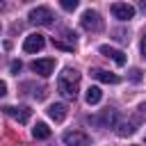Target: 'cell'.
<instances>
[{
  "label": "cell",
  "instance_id": "1",
  "mask_svg": "<svg viewBox=\"0 0 146 146\" xmlns=\"http://www.w3.org/2000/svg\"><path fill=\"white\" fill-rule=\"evenodd\" d=\"M78 87H80V73L75 68H64L57 78V89L64 98L68 100H75L78 96Z\"/></svg>",
  "mask_w": 146,
  "mask_h": 146
},
{
  "label": "cell",
  "instance_id": "2",
  "mask_svg": "<svg viewBox=\"0 0 146 146\" xmlns=\"http://www.w3.org/2000/svg\"><path fill=\"white\" fill-rule=\"evenodd\" d=\"M80 23H82V27H84L87 32H100V30H103V18H100L98 11H94V9H87V11L82 14Z\"/></svg>",
  "mask_w": 146,
  "mask_h": 146
},
{
  "label": "cell",
  "instance_id": "3",
  "mask_svg": "<svg viewBox=\"0 0 146 146\" xmlns=\"http://www.w3.org/2000/svg\"><path fill=\"white\" fill-rule=\"evenodd\" d=\"M62 141H64V146H91L89 135H84V132H80V130H68V132H64V135H62Z\"/></svg>",
  "mask_w": 146,
  "mask_h": 146
},
{
  "label": "cell",
  "instance_id": "4",
  "mask_svg": "<svg viewBox=\"0 0 146 146\" xmlns=\"http://www.w3.org/2000/svg\"><path fill=\"white\" fill-rule=\"evenodd\" d=\"M52 11L48 9V7H34L32 11H30V21L34 23V25H52Z\"/></svg>",
  "mask_w": 146,
  "mask_h": 146
},
{
  "label": "cell",
  "instance_id": "5",
  "mask_svg": "<svg viewBox=\"0 0 146 146\" xmlns=\"http://www.w3.org/2000/svg\"><path fill=\"white\" fill-rule=\"evenodd\" d=\"M43 46H46V39H43V34H39V32L27 34L25 41H23V50H25V52H39V50H43Z\"/></svg>",
  "mask_w": 146,
  "mask_h": 146
},
{
  "label": "cell",
  "instance_id": "6",
  "mask_svg": "<svg viewBox=\"0 0 146 146\" xmlns=\"http://www.w3.org/2000/svg\"><path fill=\"white\" fill-rule=\"evenodd\" d=\"M110 11H112L114 18H119V21H130V18H135V7L128 5V2H114V5L110 7Z\"/></svg>",
  "mask_w": 146,
  "mask_h": 146
},
{
  "label": "cell",
  "instance_id": "7",
  "mask_svg": "<svg viewBox=\"0 0 146 146\" xmlns=\"http://www.w3.org/2000/svg\"><path fill=\"white\" fill-rule=\"evenodd\" d=\"M30 66H32V71H34L36 75L48 78V75L55 71V59H52V57H46V59H34Z\"/></svg>",
  "mask_w": 146,
  "mask_h": 146
},
{
  "label": "cell",
  "instance_id": "8",
  "mask_svg": "<svg viewBox=\"0 0 146 146\" xmlns=\"http://www.w3.org/2000/svg\"><path fill=\"white\" fill-rule=\"evenodd\" d=\"M5 110V114L7 116H11L14 121H18V123H27L30 121V116H32V110L30 107H14V105H7V107H2Z\"/></svg>",
  "mask_w": 146,
  "mask_h": 146
},
{
  "label": "cell",
  "instance_id": "9",
  "mask_svg": "<svg viewBox=\"0 0 146 146\" xmlns=\"http://www.w3.org/2000/svg\"><path fill=\"white\" fill-rule=\"evenodd\" d=\"M98 50H100L105 57H110V59H112L116 66H123V64H125V55H123L121 50H116V48H110V46H100Z\"/></svg>",
  "mask_w": 146,
  "mask_h": 146
},
{
  "label": "cell",
  "instance_id": "10",
  "mask_svg": "<svg viewBox=\"0 0 146 146\" xmlns=\"http://www.w3.org/2000/svg\"><path fill=\"white\" fill-rule=\"evenodd\" d=\"M91 123H98V125H103V128H110L112 123H116V112L114 110H105L100 116H94V119H89Z\"/></svg>",
  "mask_w": 146,
  "mask_h": 146
},
{
  "label": "cell",
  "instance_id": "11",
  "mask_svg": "<svg viewBox=\"0 0 146 146\" xmlns=\"http://www.w3.org/2000/svg\"><path fill=\"white\" fill-rule=\"evenodd\" d=\"M91 75H94L96 80L105 82V84H116V82H119V75H116V73H110V71H105V68H94Z\"/></svg>",
  "mask_w": 146,
  "mask_h": 146
},
{
  "label": "cell",
  "instance_id": "12",
  "mask_svg": "<svg viewBox=\"0 0 146 146\" xmlns=\"http://www.w3.org/2000/svg\"><path fill=\"white\" fill-rule=\"evenodd\" d=\"M48 116L52 119V121H64L66 119V105L64 103H52L50 107H48Z\"/></svg>",
  "mask_w": 146,
  "mask_h": 146
},
{
  "label": "cell",
  "instance_id": "13",
  "mask_svg": "<svg viewBox=\"0 0 146 146\" xmlns=\"http://www.w3.org/2000/svg\"><path fill=\"white\" fill-rule=\"evenodd\" d=\"M100 98H103V91H100V87H89V89H87V94H84V100H87L89 105H96V103H100Z\"/></svg>",
  "mask_w": 146,
  "mask_h": 146
},
{
  "label": "cell",
  "instance_id": "14",
  "mask_svg": "<svg viewBox=\"0 0 146 146\" xmlns=\"http://www.w3.org/2000/svg\"><path fill=\"white\" fill-rule=\"evenodd\" d=\"M32 137H34V139H48V137H50V128H48L46 123H36V125L32 128Z\"/></svg>",
  "mask_w": 146,
  "mask_h": 146
},
{
  "label": "cell",
  "instance_id": "15",
  "mask_svg": "<svg viewBox=\"0 0 146 146\" xmlns=\"http://www.w3.org/2000/svg\"><path fill=\"white\" fill-rule=\"evenodd\" d=\"M132 132H135V123H130V121L116 123V135H119V137H128V135H132Z\"/></svg>",
  "mask_w": 146,
  "mask_h": 146
},
{
  "label": "cell",
  "instance_id": "16",
  "mask_svg": "<svg viewBox=\"0 0 146 146\" xmlns=\"http://www.w3.org/2000/svg\"><path fill=\"white\" fill-rule=\"evenodd\" d=\"M59 5H62V9H66V11H73V9L78 7V0H62Z\"/></svg>",
  "mask_w": 146,
  "mask_h": 146
},
{
  "label": "cell",
  "instance_id": "17",
  "mask_svg": "<svg viewBox=\"0 0 146 146\" xmlns=\"http://www.w3.org/2000/svg\"><path fill=\"white\" fill-rule=\"evenodd\" d=\"M130 80H132V82H139V80H141V71H139V68H132V71H130Z\"/></svg>",
  "mask_w": 146,
  "mask_h": 146
},
{
  "label": "cell",
  "instance_id": "18",
  "mask_svg": "<svg viewBox=\"0 0 146 146\" xmlns=\"http://www.w3.org/2000/svg\"><path fill=\"white\" fill-rule=\"evenodd\" d=\"M21 68H23V64H21V62H11V73H14V75H18V73H21Z\"/></svg>",
  "mask_w": 146,
  "mask_h": 146
},
{
  "label": "cell",
  "instance_id": "19",
  "mask_svg": "<svg viewBox=\"0 0 146 146\" xmlns=\"http://www.w3.org/2000/svg\"><path fill=\"white\" fill-rule=\"evenodd\" d=\"M5 94H7V84H5V82H2V80H0V98H2V96H5Z\"/></svg>",
  "mask_w": 146,
  "mask_h": 146
},
{
  "label": "cell",
  "instance_id": "20",
  "mask_svg": "<svg viewBox=\"0 0 146 146\" xmlns=\"http://www.w3.org/2000/svg\"><path fill=\"white\" fill-rule=\"evenodd\" d=\"M141 52H144V57H146V34H144V39H141Z\"/></svg>",
  "mask_w": 146,
  "mask_h": 146
},
{
  "label": "cell",
  "instance_id": "21",
  "mask_svg": "<svg viewBox=\"0 0 146 146\" xmlns=\"http://www.w3.org/2000/svg\"><path fill=\"white\" fill-rule=\"evenodd\" d=\"M139 110H141V114H144V116H146V103H144V105H141V107H139Z\"/></svg>",
  "mask_w": 146,
  "mask_h": 146
},
{
  "label": "cell",
  "instance_id": "22",
  "mask_svg": "<svg viewBox=\"0 0 146 146\" xmlns=\"http://www.w3.org/2000/svg\"><path fill=\"white\" fill-rule=\"evenodd\" d=\"M135 146H137V144H135Z\"/></svg>",
  "mask_w": 146,
  "mask_h": 146
}]
</instances>
